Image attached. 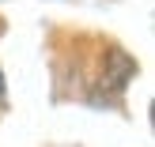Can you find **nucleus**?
<instances>
[{
	"instance_id": "1",
	"label": "nucleus",
	"mask_w": 155,
	"mask_h": 147,
	"mask_svg": "<svg viewBox=\"0 0 155 147\" xmlns=\"http://www.w3.org/2000/svg\"><path fill=\"white\" fill-rule=\"evenodd\" d=\"M0 91H4V75H0Z\"/></svg>"
}]
</instances>
